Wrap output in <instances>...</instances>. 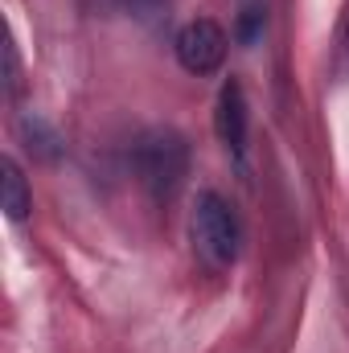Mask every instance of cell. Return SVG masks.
<instances>
[{
    "label": "cell",
    "mask_w": 349,
    "mask_h": 353,
    "mask_svg": "<svg viewBox=\"0 0 349 353\" xmlns=\"http://www.w3.org/2000/svg\"><path fill=\"white\" fill-rule=\"evenodd\" d=\"M132 165H136L140 185L157 201H169L181 193L189 176V140L173 128H148L132 148Z\"/></svg>",
    "instance_id": "6da1fadb"
},
{
    "label": "cell",
    "mask_w": 349,
    "mask_h": 353,
    "mask_svg": "<svg viewBox=\"0 0 349 353\" xmlns=\"http://www.w3.org/2000/svg\"><path fill=\"white\" fill-rule=\"evenodd\" d=\"M189 239L193 251L210 267H230L243 251V226L239 214L230 210V201L214 189H201L193 197V214H189Z\"/></svg>",
    "instance_id": "7a4b0ae2"
},
{
    "label": "cell",
    "mask_w": 349,
    "mask_h": 353,
    "mask_svg": "<svg viewBox=\"0 0 349 353\" xmlns=\"http://www.w3.org/2000/svg\"><path fill=\"white\" fill-rule=\"evenodd\" d=\"M226 46H230V41H226V29H222L214 17L189 21L173 41L177 62H181L189 74H214V70L226 62Z\"/></svg>",
    "instance_id": "3957f363"
},
{
    "label": "cell",
    "mask_w": 349,
    "mask_h": 353,
    "mask_svg": "<svg viewBox=\"0 0 349 353\" xmlns=\"http://www.w3.org/2000/svg\"><path fill=\"white\" fill-rule=\"evenodd\" d=\"M214 128H218V140L226 144V152L243 157L247 152V132H251V111H247V94L243 87L230 79L222 94H218V111H214Z\"/></svg>",
    "instance_id": "277c9868"
},
{
    "label": "cell",
    "mask_w": 349,
    "mask_h": 353,
    "mask_svg": "<svg viewBox=\"0 0 349 353\" xmlns=\"http://www.w3.org/2000/svg\"><path fill=\"white\" fill-rule=\"evenodd\" d=\"M17 136H21L25 152H29L33 161H41V165H58V161L66 157L62 132H58L46 115H37V111H21V115H17Z\"/></svg>",
    "instance_id": "5b68a950"
},
{
    "label": "cell",
    "mask_w": 349,
    "mask_h": 353,
    "mask_svg": "<svg viewBox=\"0 0 349 353\" xmlns=\"http://www.w3.org/2000/svg\"><path fill=\"white\" fill-rule=\"evenodd\" d=\"M0 210H4L12 222H25V218H29V210H33L29 181H25V173L17 169V161H12V157H4V161H0Z\"/></svg>",
    "instance_id": "8992f818"
},
{
    "label": "cell",
    "mask_w": 349,
    "mask_h": 353,
    "mask_svg": "<svg viewBox=\"0 0 349 353\" xmlns=\"http://www.w3.org/2000/svg\"><path fill=\"white\" fill-rule=\"evenodd\" d=\"M94 8L132 17V21L148 25V29H161V25L173 17V0H94Z\"/></svg>",
    "instance_id": "52a82bcc"
},
{
    "label": "cell",
    "mask_w": 349,
    "mask_h": 353,
    "mask_svg": "<svg viewBox=\"0 0 349 353\" xmlns=\"http://www.w3.org/2000/svg\"><path fill=\"white\" fill-rule=\"evenodd\" d=\"M267 29V0H239V21H235V33L243 46H255Z\"/></svg>",
    "instance_id": "ba28073f"
},
{
    "label": "cell",
    "mask_w": 349,
    "mask_h": 353,
    "mask_svg": "<svg viewBox=\"0 0 349 353\" xmlns=\"http://www.w3.org/2000/svg\"><path fill=\"white\" fill-rule=\"evenodd\" d=\"M17 87H21V62H17L12 37H4V90H8V99L17 94Z\"/></svg>",
    "instance_id": "9c48e42d"
}]
</instances>
